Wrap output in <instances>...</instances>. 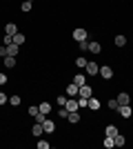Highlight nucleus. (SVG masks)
Segmentation results:
<instances>
[{
	"label": "nucleus",
	"instance_id": "1",
	"mask_svg": "<svg viewBox=\"0 0 133 149\" xmlns=\"http://www.w3.org/2000/svg\"><path fill=\"white\" fill-rule=\"evenodd\" d=\"M91 96H93V89H91L87 82H84L82 87L78 89V98H91Z\"/></svg>",
	"mask_w": 133,
	"mask_h": 149
},
{
	"label": "nucleus",
	"instance_id": "2",
	"mask_svg": "<svg viewBox=\"0 0 133 149\" xmlns=\"http://www.w3.org/2000/svg\"><path fill=\"white\" fill-rule=\"evenodd\" d=\"M84 69H87V76H98V71H100V65H98V62H93V60H89Z\"/></svg>",
	"mask_w": 133,
	"mask_h": 149
},
{
	"label": "nucleus",
	"instance_id": "3",
	"mask_svg": "<svg viewBox=\"0 0 133 149\" xmlns=\"http://www.w3.org/2000/svg\"><path fill=\"white\" fill-rule=\"evenodd\" d=\"M98 74H102V78H104V80H109V78H113V69L109 67V65H102Z\"/></svg>",
	"mask_w": 133,
	"mask_h": 149
},
{
	"label": "nucleus",
	"instance_id": "4",
	"mask_svg": "<svg viewBox=\"0 0 133 149\" xmlns=\"http://www.w3.org/2000/svg\"><path fill=\"white\" fill-rule=\"evenodd\" d=\"M118 111H120L122 118H131V116H133V109L129 105H120V107H118Z\"/></svg>",
	"mask_w": 133,
	"mask_h": 149
},
{
	"label": "nucleus",
	"instance_id": "5",
	"mask_svg": "<svg viewBox=\"0 0 133 149\" xmlns=\"http://www.w3.org/2000/svg\"><path fill=\"white\" fill-rule=\"evenodd\" d=\"M115 100H118V105H129V102H131V96H129L127 91H120Z\"/></svg>",
	"mask_w": 133,
	"mask_h": 149
},
{
	"label": "nucleus",
	"instance_id": "6",
	"mask_svg": "<svg viewBox=\"0 0 133 149\" xmlns=\"http://www.w3.org/2000/svg\"><path fill=\"white\" fill-rule=\"evenodd\" d=\"M78 89H80V87H78L76 82L67 85V98H76V96H78Z\"/></svg>",
	"mask_w": 133,
	"mask_h": 149
},
{
	"label": "nucleus",
	"instance_id": "7",
	"mask_svg": "<svg viewBox=\"0 0 133 149\" xmlns=\"http://www.w3.org/2000/svg\"><path fill=\"white\" fill-rule=\"evenodd\" d=\"M78 100L76 98H67V111H78Z\"/></svg>",
	"mask_w": 133,
	"mask_h": 149
},
{
	"label": "nucleus",
	"instance_id": "8",
	"mask_svg": "<svg viewBox=\"0 0 133 149\" xmlns=\"http://www.w3.org/2000/svg\"><path fill=\"white\" fill-rule=\"evenodd\" d=\"M42 129L47 131V134H53V131H56V123H51V120L47 118V120L42 123Z\"/></svg>",
	"mask_w": 133,
	"mask_h": 149
},
{
	"label": "nucleus",
	"instance_id": "9",
	"mask_svg": "<svg viewBox=\"0 0 133 149\" xmlns=\"http://www.w3.org/2000/svg\"><path fill=\"white\" fill-rule=\"evenodd\" d=\"M87 36H89L87 29H76V31H73V38H76L78 42H80V40H87Z\"/></svg>",
	"mask_w": 133,
	"mask_h": 149
},
{
	"label": "nucleus",
	"instance_id": "10",
	"mask_svg": "<svg viewBox=\"0 0 133 149\" xmlns=\"http://www.w3.org/2000/svg\"><path fill=\"white\" fill-rule=\"evenodd\" d=\"M42 134H44V129H42V125H40V123H36V125H33V127H31V136L40 138V136H42Z\"/></svg>",
	"mask_w": 133,
	"mask_h": 149
},
{
	"label": "nucleus",
	"instance_id": "11",
	"mask_svg": "<svg viewBox=\"0 0 133 149\" xmlns=\"http://www.w3.org/2000/svg\"><path fill=\"white\" fill-rule=\"evenodd\" d=\"M87 107L91 109V111H98V109H100V100L91 96V98H89V105H87Z\"/></svg>",
	"mask_w": 133,
	"mask_h": 149
},
{
	"label": "nucleus",
	"instance_id": "12",
	"mask_svg": "<svg viewBox=\"0 0 133 149\" xmlns=\"http://www.w3.org/2000/svg\"><path fill=\"white\" fill-rule=\"evenodd\" d=\"M118 127L115 125H107V129H104V136H111V138H115V134H118Z\"/></svg>",
	"mask_w": 133,
	"mask_h": 149
},
{
	"label": "nucleus",
	"instance_id": "13",
	"mask_svg": "<svg viewBox=\"0 0 133 149\" xmlns=\"http://www.w3.org/2000/svg\"><path fill=\"white\" fill-rule=\"evenodd\" d=\"M67 120H69L71 125H78V123H80V113H78V111H69V116H67Z\"/></svg>",
	"mask_w": 133,
	"mask_h": 149
},
{
	"label": "nucleus",
	"instance_id": "14",
	"mask_svg": "<svg viewBox=\"0 0 133 149\" xmlns=\"http://www.w3.org/2000/svg\"><path fill=\"white\" fill-rule=\"evenodd\" d=\"M113 143H115V147H124V143H127V138L122 136L120 131H118V134H115V138H113Z\"/></svg>",
	"mask_w": 133,
	"mask_h": 149
},
{
	"label": "nucleus",
	"instance_id": "15",
	"mask_svg": "<svg viewBox=\"0 0 133 149\" xmlns=\"http://www.w3.org/2000/svg\"><path fill=\"white\" fill-rule=\"evenodd\" d=\"M20 51V45H16V42H11L9 47H7V56H16Z\"/></svg>",
	"mask_w": 133,
	"mask_h": 149
},
{
	"label": "nucleus",
	"instance_id": "16",
	"mask_svg": "<svg viewBox=\"0 0 133 149\" xmlns=\"http://www.w3.org/2000/svg\"><path fill=\"white\" fill-rule=\"evenodd\" d=\"M5 33H7V36H13V33H18V27L13 25V22H7V27H5Z\"/></svg>",
	"mask_w": 133,
	"mask_h": 149
},
{
	"label": "nucleus",
	"instance_id": "17",
	"mask_svg": "<svg viewBox=\"0 0 133 149\" xmlns=\"http://www.w3.org/2000/svg\"><path fill=\"white\" fill-rule=\"evenodd\" d=\"M89 51H91V54H100V51H102V45L93 40V42H89Z\"/></svg>",
	"mask_w": 133,
	"mask_h": 149
},
{
	"label": "nucleus",
	"instance_id": "18",
	"mask_svg": "<svg viewBox=\"0 0 133 149\" xmlns=\"http://www.w3.org/2000/svg\"><path fill=\"white\" fill-rule=\"evenodd\" d=\"M5 67L7 69H13V67H16V56H5Z\"/></svg>",
	"mask_w": 133,
	"mask_h": 149
},
{
	"label": "nucleus",
	"instance_id": "19",
	"mask_svg": "<svg viewBox=\"0 0 133 149\" xmlns=\"http://www.w3.org/2000/svg\"><path fill=\"white\" fill-rule=\"evenodd\" d=\"M113 42H115V47H124V45H127V36H122V33H120V36L113 38Z\"/></svg>",
	"mask_w": 133,
	"mask_h": 149
},
{
	"label": "nucleus",
	"instance_id": "20",
	"mask_svg": "<svg viewBox=\"0 0 133 149\" xmlns=\"http://www.w3.org/2000/svg\"><path fill=\"white\" fill-rule=\"evenodd\" d=\"M73 82H76L78 87H82L84 82H87V80H84V74H76V76H73Z\"/></svg>",
	"mask_w": 133,
	"mask_h": 149
},
{
	"label": "nucleus",
	"instance_id": "21",
	"mask_svg": "<svg viewBox=\"0 0 133 149\" xmlns=\"http://www.w3.org/2000/svg\"><path fill=\"white\" fill-rule=\"evenodd\" d=\"M38 109H40L42 113H47V116H49V111H51V105H49V102H40V105H38Z\"/></svg>",
	"mask_w": 133,
	"mask_h": 149
},
{
	"label": "nucleus",
	"instance_id": "22",
	"mask_svg": "<svg viewBox=\"0 0 133 149\" xmlns=\"http://www.w3.org/2000/svg\"><path fill=\"white\" fill-rule=\"evenodd\" d=\"M102 145H104V147H107V149L115 147V143H113V138H111V136H104V140H102Z\"/></svg>",
	"mask_w": 133,
	"mask_h": 149
},
{
	"label": "nucleus",
	"instance_id": "23",
	"mask_svg": "<svg viewBox=\"0 0 133 149\" xmlns=\"http://www.w3.org/2000/svg\"><path fill=\"white\" fill-rule=\"evenodd\" d=\"M87 62H89V60H87L84 56H78V58H76V67L82 69V67H87Z\"/></svg>",
	"mask_w": 133,
	"mask_h": 149
},
{
	"label": "nucleus",
	"instance_id": "24",
	"mask_svg": "<svg viewBox=\"0 0 133 149\" xmlns=\"http://www.w3.org/2000/svg\"><path fill=\"white\" fill-rule=\"evenodd\" d=\"M20 102H22V98H20V96H11V98H9V105H11V107H18Z\"/></svg>",
	"mask_w": 133,
	"mask_h": 149
},
{
	"label": "nucleus",
	"instance_id": "25",
	"mask_svg": "<svg viewBox=\"0 0 133 149\" xmlns=\"http://www.w3.org/2000/svg\"><path fill=\"white\" fill-rule=\"evenodd\" d=\"M13 42H16V45H22V42H25V36H22L20 31H18V33H13Z\"/></svg>",
	"mask_w": 133,
	"mask_h": 149
},
{
	"label": "nucleus",
	"instance_id": "26",
	"mask_svg": "<svg viewBox=\"0 0 133 149\" xmlns=\"http://www.w3.org/2000/svg\"><path fill=\"white\" fill-rule=\"evenodd\" d=\"M31 7H33V2H29V0H25V2L20 5V9H22V11H31Z\"/></svg>",
	"mask_w": 133,
	"mask_h": 149
},
{
	"label": "nucleus",
	"instance_id": "27",
	"mask_svg": "<svg viewBox=\"0 0 133 149\" xmlns=\"http://www.w3.org/2000/svg\"><path fill=\"white\" fill-rule=\"evenodd\" d=\"M107 107H109V109H113V111H118V107H120V105H118V100H115V98H111Z\"/></svg>",
	"mask_w": 133,
	"mask_h": 149
},
{
	"label": "nucleus",
	"instance_id": "28",
	"mask_svg": "<svg viewBox=\"0 0 133 149\" xmlns=\"http://www.w3.org/2000/svg\"><path fill=\"white\" fill-rule=\"evenodd\" d=\"M78 45H80V51H84V54L89 51V40H80Z\"/></svg>",
	"mask_w": 133,
	"mask_h": 149
},
{
	"label": "nucleus",
	"instance_id": "29",
	"mask_svg": "<svg viewBox=\"0 0 133 149\" xmlns=\"http://www.w3.org/2000/svg\"><path fill=\"white\" fill-rule=\"evenodd\" d=\"M11 42H13V36H2V45H7V47H9Z\"/></svg>",
	"mask_w": 133,
	"mask_h": 149
},
{
	"label": "nucleus",
	"instance_id": "30",
	"mask_svg": "<svg viewBox=\"0 0 133 149\" xmlns=\"http://www.w3.org/2000/svg\"><path fill=\"white\" fill-rule=\"evenodd\" d=\"M38 107H29V116H31V118H36V116H38Z\"/></svg>",
	"mask_w": 133,
	"mask_h": 149
},
{
	"label": "nucleus",
	"instance_id": "31",
	"mask_svg": "<svg viewBox=\"0 0 133 149\" xmlns=\"http://www.w3.org/2000/svg\"><path fill=\"white\" fill-rule=\"evenodd\" d=\"M38 149H49V143L47 140H38Z\"/></svg>",
	"mask_w": 133,
	"mask_h": 149
},
{
	"label": "nucleus",
	"instance_id": "32",
	"mask_svg": "<svg viewBox=\"0 0 133 149\" xmlns=\"http://www.w3.org/2000/svg\"><path fill=\"white\" fill-rule=\"evenodd\" d=\"M5 102H9V98H7L5 91H0V105H5Z\"/></svg>",
	"mask_w": 133,
	"mask_h": 149
},
{
	"label": "nucleus",
	"instance_id": "33",
	"mask_svg": "<svg viewBox=\"0 0 133 149\" xmlns=\"http://www.w3.org/2000/svg\"><path fill=\"white\" fill-rule=\"evenodd\" d=\"M0 56H2V58L7 56V45H2V42H0Z\"/></svg>",
	"mask_w": 133,
	"mask_h": 149
},
{
	"label": "nucleus",
	"instance_id": "34",
	"mask_svg": "<svg viewBox=\"0 0 133 149\" xmlns=\"http://www.w3.org/2000/svg\"><path fill=\"white\" fill-rule=\"evenodd\" d=\"M7 80H9V78H7V74H2V71H0V85H7Z\"/></svg>",
	"mask_w": 133,
	"mask_h": 149
},
{
	"label": "nucleus",
	"instance_id": "35",
	"mask_svg": "<svg viewBox=\"0 0 133 149\" xmlns=\"http://www.w3.org/2000/svg\"><path fill=\"white\" fill-rule=\"evenodd\" d=\"M58 105H67V96H58Z\"/></svg>",
	"mask_w": 133,
	"mask_h": 149
},
{
	"label": "nucleus",
	"instance_id": "36",
	"mask_svg": "<svg viewBox=\"0 0 133 149\" xmlns=\"http://www.w3.org/2000/svg\"><path fill=\"white\" fill-rule=\"evenodd\" d=\"M58 113H60V118H67V116H69V111H67V107H64V109H60Z\"/></svg>",
	"mask_w": 133,
	"mask_h": 149
},
{
	"label": "nucleus",
	"instance_id": "37",
	"mask_svg": "<svg viewBox=\"0 0 133 149\" xmlns=\"http://www.w3.org/2000/svg\"><path fill=\"white\" fill-rule=\"evenodd\" d=\"M0 42H2V36H0Z\"/></svg>",
	"mask_w": 133,
	"mask_h": 149
},
{
	"label": "nucleus",
	"instance_id": "38",
	"mask_svg": "<svg viewBox=\"0 0 133 149\" xmlns=\"http://www.w3.org/2000/svg\"><path fill=\"white\" fill-rule=\"evenodd\" d=\"M29 2H33V0H29Z\"/></svg>",
	"mask_w": 133,
	"mask_h": 149
},
{
	"label": "nucleus",
	"instance_id": "39",
	"mask_svg": "<svg viewBox=\"0 0 133 149\" xmlns=\"http://www.w3.org/2000/svg\"><path fill=\"white\" fill-rule=\"evenodd\" d=\"M131 40H133V38H131Z\"/></svg>",
	"mask_w": 133,
	"mask_h": 149
}]
</instances>
